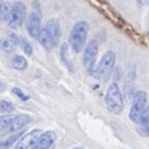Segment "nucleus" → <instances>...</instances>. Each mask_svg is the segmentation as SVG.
<instances>
[{
	"label": "nucleus",
	"instance_id": "nucleus-1",
	"mask_svg": "<svg viewBox=\"0 0 149 149\" xmlns=\"http://www.w3.org/2000/svg\"><path fill=\"white\" fill-rule=\"evenodd\" d=\"M90 25L86 20H78L74 23L72 29L70 31V38H68V45L75 54H80L87 47V36H88Z\"/></svg>",
	"mask_w": 149,
	"mask_h": 149
},
{
	"label": "nucleus",
	"instance_id": "nucleus-2",
	"mask_svg": "<svg viewBox=\"0 0 149 149\" xmlns=\"http://www.w3.org/2000/svg\"><path fill=\"white\" fill-rule=\"evenodd\" d=\"M106 107L111 114H120L125 107V97L116 81H113L106 93Z\"/></svg>",
	"mask_w": 149,
	"mask_h": 149
},
{
	"label": "nucleus",
	"instance_id": "nucleus-3",
	"mask_svg": "<svg viewBox=\"0 0 149 149\" xmlns=\"http://www.w3.org/2000/svg\"><path fill=\"white\" fill-rule=\"evenodd\" d=\"M114 64H116V54L113 51H107L104 52L103 58L100 59L99 65L96 68V74L94 77H97L100 81L106 83L110 75L113 74V70H114Z\"/></svg>",
	"mask_w": 149,
	"mask_h": 149
},
{
	"label": "nucleus",
	"instance_id": "nucleus-4",
	"mask_svg": "<svg viewBox=\"0 0 149 149\" xmlns=\"http://www.w3.org/2000/svg\"><path fill=\"white\" fill-rule=\"evenodd\" d=\"M97 54H99V44L96 41H90L84 49L83 54V62L84 68L90 75L96 74V61H97Z\"/></svg>",
	"mask_w": 149,
	"mask_h": 149
},
{
	"label": "nucleus",
	"instance_id": "nucleus-5",
	"mask_svg": "<svg viewBox=\"0 0 149 149\" xmlns=\"http://www.w3.org/2000/svg\"><path fill=\"white\" fill-rule=\"evenodd\" d=\"M148 107V94L145 91H138L135 94V97L132 100V106H130V111H129V119L135 123H138L141 114L145 111V109Z\"/></svg>",
	"mask_w": 149,
	"mask_h": 149
},
{
	"label": "nucleus",
	"instance_id": "nucleus-6",
	"mask_svg": "<svg viewBox=\"0 0 149 149\" xmlns=\"http://www.w3.org/2000/svg\"><path fill=\"white\" fill-rule=\"evenodd\" d=\"M25 19H26V6L22 1H15L12 4V10H10V15H9V19H7L9 26L16 29V28L22 26Z\"/></svg>",
	"mask_w": 149,
	"mask_h": 149
},
{
	"label": "nucleus",
	"instance_id": "nucleus-7",
	"mask_svg": "<svg viewBox=\"0 0 149 149\" xmlns=\"http://www.w3.org/2000/svg\"><path fill=\"white\" fill-rule=\"evenodd\" d=\"M42 29H44V28H42L41 12L33 10L32 13L28 15V19H26V31H28V33H29L32 38L38 39V36H39V33H41Z\"/></svg>",
	"mask_w": 149,
	"mask_h": 149
},
{
	"label": "nucleus",
	"instance_id": "nucleus-8",
	"mask_svg": "<svg viewBox=\"0 0 149 149\" xmlns=\"http://www.w3.org/2000/svg\"><path fill=\"white\" fill-rule=\"evenodd\" d=\"M44 132H41V129H32L31 132L25 133L19 142L15 145V149H32V146L35 145V142L38 141V138L42 135Z\"/></svg>",
	"mask_w": 149,
	"mask_h": 149
},
{
	"label": "nucleus",
	"instance_id": "nucleus-9",
	"mask_svg": "<svg viewBox=\"0 0 149 149\" xmlns=\"http://www.w3.org/2000/svg\"><path fill=\"white\" fill-rule=\"evenodd\" d=\"M55 141H56V135L54 132H51V130L44 132L38 138V141L35 142V145L32 146V149H51L54 146Z\"/></svg>",
	"mask_w": 149,
	"mask_h": 149
},
{
	"label": "nucleus",
	"instance_id": "nucleus-10",
	"mask_svg": "<svg viewBox=\"0 0 149 149\" xmlns=\"http://www.w3.org/2000/svg\"><path fill=\"white\" fill-rule=\"evenodd\" d=\"M31 120H32V119H31L29 114H17V116H13L12 123H10V127H9V132H10V133L20 132Z\"/></svg>",
	"mask_w": 149,
	"mask_h": 149
},
{
	"label": "nucleus",
	"instance_id": "nucleus-11",
	"mask_svg": "<svg viewBox=\"0 0 149 149\" xmlns=\"http://www.w3.org/2000/svg\"><path fill=\"white\" fill-rule=\"evenodd\" d=\"M44 28L49 32L51 36H52V38L55 39V42L58 44V42H59V38H61V23H59V20H58V19H49Z\"/></svg>",
	"mask_w": 149,
	"mask_h": 149
},
{
	"label": "nucleus",
	"instance_id": "nucleus-12",
	"mask_svg": "<svg viewBox=\"0 0 149 149\" xmlns=\"http://www.w3.org/2000/svg\"><path fill=\"white\" fill-rule=\"evenodd\" d=\"M38 41H39V44L45 48V49H48V51H51V49H54L58 44L55 42V39L51 36V33L44 28L42 31H41V33H39V36H38Z\"/></svg>",
	"mask_w": 149,
	"mask_h": 149
},
{
	"label": "nucleus",
	"instance_id": "nucleus-13",
	"mask_svg": "<svg viewBox=\"0 0 149 149\" xmlns=\"http://www.w3.org/2000/svg\"><path fill=\"white\" fill-rule=\"evenodd\" d=\"M138 129L142 136H146V138L149 136V106L145 109V111L141 114L138 120Z\"/></svg>",
	"mask_w": 149,
	"mask_h": 149
},
{
	"label": "nucleus",
	"instance_id": "nucleus-14",
	"mask_svg": "<svg viewBox=\"0 0 149 149\" xmlns=\"http://www.w3.org/2000/svg\"><path fill=\"white\" fill-rule=\"evenodd\" d=\"M25 133L20 130V132H16V133H12L10 136H7L6 139L0 141V149H10L13 145H16L19 142V139L23 136Z\"/></svg>",
	"mask_w": 149,
	"mask_h": 149
},
{
	"label": "nucleus",
	"instance_id": "nucleus-15",
	"mask_svg": "<svg viewBox=\"0 0 149 149\" xmlns=\"http://www.w3.org/2000/svg\"><path fill=\"white\" fill-rule=\"evenodd\" d=\"M59 58H61V61L65 64V67L68 70L74 71V65L68 59V44H61V47H59Z\"/></svg>",
	"mask_w": 149,
	"mask_h": 149
},
{
	"label": "nucleus",
	"instance_id": "nucleus-16",
	"mask_svg": "<svg viewBox=\"0 0 149 149\" xmlns=\"http://www.w3.org/2000/svg\"><path fill=\"white\" fill-rule=\"evenodd\" d=\"M12 67H13L15 70L23 71V70H26V67H28V61H26V58H25L23 55H15L13 59H12Z\"/></svg>",
	"mask_w": 149,
	"mask_h": 149
},
{
	"label": "nucleus",
	"instance_id": "nucleus-17",
	"mask_svg": "<svg viewBox=\"0 0 149 149\" xmlns=\"http://www.w3.org/2000/svg\"><path fill=\"white\" fill-rule=\"evenodd\" d=\"M10 10H12V4L9 1H1L0 3V22L9 19Z\"/></svg>",
	"mask_w": 149,
	"mask_h": 149
},
{
	"label": "nucleus",
	"instance_id": "nucleus-18",
	"mask_svg": "<svg viewBox=\"0 0 149 149\" xmlns=\"http://www.w3.org/2000/svg\"><path fill=\"white\" fill-rule=\"evenodd\" d=\"M16 48V45L9 39V38H1L0 39V49L4 51V52H7V54H10V52H13Z\"/></svg>",
	"mask_w": 149,
	"mask_h": 149
},
{
	"label": "nucleus",
	"instance_id": "nucleus-19",
	"mask_svg": "<svg viewBox=\"0 0 149 149\" xmlns=\"http://www.w3.org/2000/svg\"><path fill=\"white\" fill-rule=\"evenodd\" d=\"M138 91L135 90V84L133 83H126L125 84V91H123V97L126 100H133L135 94Z\"/></svg>",
	"mask_w": 149,
	"mask_h": 149
},
{
	"label": "nucleus",
	"instance_id": "nucleus-20",
	"mask_svg": "<svg viewBox=\"0 0 149 149\" xmlns=\"http://www.w3.org/2000/svg\"><path fill=\"white\" fill-rule=\"evenodd\" d=\"M12 111H15L13 103L9 101V100H1L0 101V113L6 114V113H12Z\"/></svg>",
	"mask_w": 149,
	"mask_h": 149
},
{
	"label": "nucleus",
	"instance_id": "nucleus-21",
	"mask_svg": "<svg viewBox=\"0 0 149 149\" xmlns=\"http://www.w3.org/2000/svg\"><path fill=\"white\" fill-rule=\"evenodd\" d=\"M12 119H13L12 116H0V133L1 132H9Z\"/></svg>",
	"mask_w": 149,
	"mask_h": 149
},
{
	"label": "nucleus",
	"instance_id": "nucleus-22",
	"mask_svg": "<svg viewBox=\"0 0 149 149\" xmlns=\"http://www.w3.org/2000/svg\"><path fill=\"white\" fill-rule=\"evenodd\" d=\"M20 47H22V49L23 52L29 56V55H32L33 54V48H32V45H31V42L26 39V38H20Z\"/></svg>",
	"mask_w": 149,
	"mask_h": 149
},
{
	"label": "nucleus",
	"instance_id": "nucleus-23",
	"mask_svg": "<svg viewBox=\"0 0 149 149\" xmlns=\"http://www.w3.org/2000/svg\"><path fill=\"white\" fill-rule=\"evenodd\" d=\"M12 93H13V94H15L17 99L22 100V101H26V100H29V96H28V94H25V93H23V91H22L19 87H15V88H12Z\"/></svg>",
	"mask_w": 149,
	"mask_h": 149
},
{
	"label": "nucleus",
	"instance_id": "nucleus-24",
	"mask_svg": "<svg viewBox=\"0 0 149 149\" xmlns=\"http://www.w3.org/2000/svg\"><path fill=\"white\" fill-rule=\"evenodd\" d=\"M9 39L17 47V45H20V36L19 35H16V33H13V32H10L9 33Z\"/></svg>",
	"mask_w": 149,
	"mask_h": 149
},
{
	"label": "nucleus",
	"instance_id": "nucleus-25",
	"mask_svg": "<svg viewBox=\"0 0 149 149\" xmlns=\"http://www.w3.org/2000/svg\"><path fill=\"white\" fill-rule=\"evenodd\" d=\"M142 3H145V4H149V0H141Z\"/></svg>",
	"mask_w": 149,
	"mask_h": 149
},
{
	"label": "nucleus",
	"instance_id": "nucleus-26",
	"mask_svg": "<svg viewBox=\"0 0 149 149\" xmlns=\"http://www.w3.org/2000/svg\"><path fill=\"white\" fill-rule=\"evenodd\" d=\"M72 149H84L83 146H75V148H72Z\"/></svg>",
	"mask_w": 149,
	"mask_h": 149
}]
</instances>
